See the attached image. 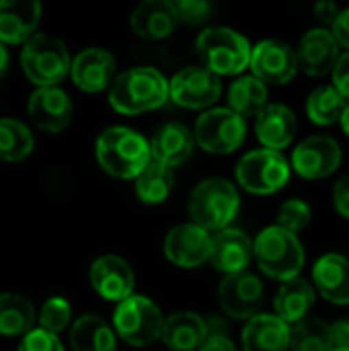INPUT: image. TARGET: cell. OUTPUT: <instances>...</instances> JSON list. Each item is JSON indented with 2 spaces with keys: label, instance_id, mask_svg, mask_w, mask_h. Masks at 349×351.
<instances>
[{
  "label": "cell",
  "instance_id": "6da1fadb",
  "mask_svg": "<svg viewBox=\"0 0 349 351\" xmlns=\"http://www.w3.org/2000/svg\"><path fill=\"white\" fill-rule=\"evenodd\" d=\"M169 99L167 78L150 66L121 72L109 86V103L117 113L140 115L158 109Z\"/></svg>",
  "mask_w": 349,
  "mask_h": 351
},
{
  "label": "cell",
  "instance_id": "7a4b0ae2",
  "mask_svg": "<svg viewBox=\"0 0 349 351\" xmlns=\"http://www.w3.org/2000/svg\"><path fill=\"white\" fill-rule=\"evenodd\" d=\"M95 152L101 169L117 179H136L150 160L148 140L125 125L105 130L97 140Z\"/></svg>",
  "mask_w": 349,
  "mask_h": 351
},
{
  "label": "cell",
  "instance_id": "3957f363",
  "mask_svg": "<svg viewBox=\"0 0 349 351\" xmlns=\"http://www.w3.org/2000/svg\"><path fill=\"white\" fill-rule=\"evenodd\" d=\"M253 257L257 259L259 269L278 282H290L300 278L304 269L306 253L296 234L282 230L280 226L272 224L263 228L257 239L253 241Z\"/></svg>",
  "mask_w": 349,
  "mask_h": 351
},
{
  "label": "cell",
  "instance_id": "277c9868",
  "mask_svg": "<svg viewBox=\"0 0 349 351\" xmlns=\"http://www.w3.org/2000/svg\"><path fill=\"white\" fill-rule=\"evenodd\" d=\"M241 197L237 187L220 177L197 183L189 195L191 222L204 230H224L237 218Z\"/></svg>",
  "mask_w": 349,
  "mask_h": 351
},
{
  "label": "cell",
  "instance_id": "5b68a950",
  "mask_svg": "<svg viewBox=\"0 0 349 351\" xmlns=\"http://www.w3.org/2000/svg\"><path fill=\"white\" fill-rule=\"evenodd\" d=\"M195 49L204 68L220 76H237L249 68L251 43L239 31L228 27H208L200 33Z\"/></svg>",
  "mask_w": 349,
  "mask_h": 351
},
{
  "label": "cell",
  "instance_id": "8992f818",
  "mask_svg": "<svg viewBox=\"0 0 349 351\" xmlns=\"http://www.w3.org/2000/svg\"><path fill=\"white\" fill-rule=\"evenodd\" d=\"M21 64L31 82L41 86H56L70 72L72 58L66 45L51 35L35 33L25 41L21 51Z\"/></svg>",
  "mask_w": 349,
  "mask_h": 351
},
{
  "label": "cell",
  "instance_id": "52a82bcc",
  "mask_svg": "<svg viewBox=\"0 0 349 351\" xmlns=\"http://www.w3.org/2000/svg\"><path fill=\"white\" fill-rule=\"evenodd\" d=\"M234 175L245 191L253 195H272L288 185L292 169L282 152L259 148L247 152L239 160Z\"/></svg>",
  "mask_w": 349,
  "mask_h": 351
},
{
  "label": "cell",
  "instance_id": "ba28073f",
  "mask_svg": "<svg viewBox=\"0 0 349 351\" xmlns=\"http://www.w3.org/2000/svg\"><path fill=\"white\" fill-rule=\"evenodd\" d=\"M113 325L125 343L134 348H146L160 339L165 317L152 300L144 296H130L117 304Z\"/></svg>",
  "mask_w": 349,
  "mask_h": 351
},
{
  "label": "cell",
  "instance_id": "9c48e42d",
  "mask_svg": "<svg viewBox=\"0 0 349 351\" xmlns=\"http://www.w3.org/2000/svg\"><path fill=\"white\" fill-rule=\"evenodd\" d=\"M247 121L228 107H216L202 113L193 128V140L212 154H230L245 142Z\"/></svg>",
  "mask_w": 349,
  "mask_h": 351
},
{
  "label": "cell",
  "instance_id": "30bf717a",
  "mask_svg": "<svg viewBox=\"0 0 349 351\" xmlns=\"http://www.w3.org/2000/svg\"><path fill=\"white\" fill-rule=\"evenodd\" d=\"M341 162H344L341 144L331 136L317 134V136H309L294 148L290 169L302 179L319 181L335 175Z\"/></svg>",
  "mask_w": 349,
  "mask_h": 351
},
{
  "label": "cell",
  "instance_id": "8fae6325",
  "mask_svg": "<svg viewBox=\"0 0 349 351\" xmlns=\"http://www.w3.org/2000/svg\"><path fill=\"white\" fill-rule=\"evenodd\" d=\"M218 302L228 317L239 321H251L253 317L261 315L265 302L263 282L251 271L230 274L220 282Z\"/></svg>",
  "mask_w": 349,
  "mask_h": 351
},
{
  "label": "cell",
  "instance_id": "7c38bea8",
  "mask_svg": "<svg viewBox=\"0 0 349 351\" xmlns=\"http://www.w3.org/2000/svg\"><path fill=\"white\" fill-rule=\"evenodd\" d=\"M222 82L204 66L179 70L169 80V99L185 109H206L220 99Z\"/></svg>",
  "mask_w": 349,
  "mask_h": 351
},
{
  "label": "cell",
  "instance_id": "4fadbf2b",
  "mask_svg": "<svg viewBox=\"0 0 349 351\" xmlns=\"http://www.w3.org/2000/svg\"><path fill=\"white\" fill-rule=\"evenodd\" d=\"M249 68L263 84H288L298 72L296 51L286 41L263 39L251 47Z\"/></svg>",
  "mask_w": 349,
  "mask_h": 351
},
{
  "label": "cell",
  "instance_id": "5bb4252c",
  "mask_svg": "<svg viewBox=\"0 0 349 351\" xmlns=\"http://www.w3.org/2000/svg\"><path fill=\"white\" fill-rule=\"evenodd\" d=\"M212 237L193 222L177 224L165 239V255L177 267H200L210 259Z\"/></svg>",
  "mask_w": 349,
  "mask_h": 351
},
{
  "label": "cell",
  "instance_id": "9a60e30c",
  "mask_svg": "<svg viewBox=\"0 0 349 351\" xmlns=\"http://www.w3.org/2000/svg\"><path fill=\"white\" fill-rule=\"evenodd\" d=\"M294 51H296L298 70H302L306 76L313 78L331 74L333 66L341 56L339 43L335 41L333 33L325 27H315L306 31L300 37L298 47Z\"/></svg>",
  "mask_w": 349,
  "mask_h": 351
},
{
  "label": "cell",
  "instance_id": "2e32d148",
  "mask_svg": "<svg viewBox=\"0 0 349 351\" xmlns=\"http://www.w3.org/2000/svg\"><path fill=\"white\" fill-rule=\"evenodd\" d=\"M115 58L101 47H88L80 51L70 64V76L74 84L84 93H101L115 80Z\"/></svg>",
  "mask_w": 349,
  "mask_h": 351
},
{
  "label": "cell",
  "instance_id": "e0dca14e",
  "mask_svg": "<svg viewBox=\"0 0 349 351\" xmlns=\"http://www.w3.org/2000/svg\"><path fill=\"white\" fill-rule=\"evenodd\" d=\"M91 284L101 298L119 304L134 292V271L121 257L103 255L91 265Z\"/></svg>",
  "mask_w": 349,
  "mask_h": 351
},
{
  "label": "cell",
  "instance_id": "ac0fdd59",
  "mask_svg": "<svg viewBox=\"0 0 349 351\" xmlns=\"http://www.w3.org/2000/svg\"><path fill=\"white\" fill-rule=\"evenodd\" d=\"M27 111L39 130L58 134L72 119V101L58 86H41L29 97Z\"/></svg>",
  "mask_w": 349,
  "mask_h": 351
},
{
  "label": "cell",
  "instance_id": "d6986e66",
  "mask_svg": "<svg viewBox=\"0 0 349 351\" xmlns=\"http://www.w3.org/2000/svg\"><path fill=\"white\" fill-rule=\"evenodd\" d=\"M313 288L317 296L337 306L349 304V259L339 253H327L313 265Z\"/></svg>",
  "mask_w": 349,
  "mask_h": 351
},
{
  "label": "cell",
  "instance_id": "ffe728a7",
  "mask_svg": "<svg viewBox=\"0 0 349 351\" xmlns=\"http://www.w3.org/2000/svg\"><path fill=\"white\" fill-rule=\"evenodd\" d=\"M251 259H253V241L249 239L247 232L239 228H224L212 237L208 261L218 271L226 276L247 271Z\"/></svg>",
  "mask_w": 349,
  "mask_h": 351
},
{
  "label": "cell",
  "instance_id": "44dd1931",
  "mask_svg": "<svg viewBox=\"0 0 349 351\" xmlns=\"http://www.w3.org/2000/svg\"><path fill=\"white\" fill-rule=\"evenodd\" d=\"M298 132L296 113L282 103H269L255 117V134L265 150L282 152L288 148Z\"/></svg>",
  "mask_w": 349,
  "mask_h": 351
},
{
  "label": "cell",
  "instance_id": "7402d4cb",
  "mask_svg": "<svg viewBox=\"0 0 349 351\" xmlns=\"http://www.w3.org/2000/svg\"><path fill=\"white\" fill-rule=\"evenodd\" d=\"M41 19L37 0H4L0 2V43H25L35 35Z\"/></svg>",
  "mask_w": 349,
  "mask_h": 351
},
{
  "label": "cell",
  "instance_id": "603a6c76",
  "mask_svg": "<svg viewBox=\"0 0 349 351\" xmlns=\"http://www.w3.org/2000/svg\"><path fill=\"white\" fill-rule=\"evenodd\" d=\"M148 146H150L152 160H156L169 169H175L191 156L195 140L187 125L171 121L156 130V134L152 136Z\"/></svg>",
  "mask_w": 349,
  "mask_h": 351
},
{
  "label": "cell",
  "instance_id": "cb8c5ba5",
  "mask_svg": "<svg viewBox=\"0 0 349 351\" xmlns=\"http://www.w3.org/2000/svg\"><path fill=\"white\" fill-rule=\"evenodd\" d=\"M132 31L142 39H165L169 37L177 25V12L173 2L169 0H144L130 16Z\"/></svg>",
  "mask_w": 349,
  "mask_h": 351
},
{
  "label": "cell",
  "instance_id": "d4e9b609",
  "mask_svg": "<svg viewBox=\"0 0 349 351\" xmlns=\"http://www.w3.org/2000/svg\"><path fill=\"white\" fill-rule=\"evenodd\" d=\"M241 341L243 351H290V325L261 313L247 321Z\"/></svg>",
  "mask_w": 349,
  "mask_h": 351
},
{
  "label": "cell",
  "instance_id": "484cf974",
  "mask_svg": "<svg viewBox=\"0 0 349 351\" xmlns=\"http://www.w3.org/2000/svg\"><path fill=\"white\" fill-rule=\"evenodd\" d=\"M315 302H317V292L313 284L306 282L304 278H294L278 288L274 298V311L280 321L292 327L309 319V313L313 311Z\"/></svg>",
  "mask_w": 349,
  "mask_h": 351
},
{
  "label": "cell",
  "instance_id": "4316f807",
  "mask_svg": "<svg viewBox=\"0 0 349 351\" xmlns=\"http://www.w3.org/2000/svg\"><path fill=\"white\" fill-rule=\"evenodd\" d=\"M160 339L173 351H197L208 339V321L195 313H175L165 321Z\"/></svg>",
  "mask_w": 349,
  "mask_h": 351
},
{
  "label": "cell",
  "instance_id": "83f0119b",
  "mask_svg": "<svg viewBox=\"0 0 349 351\" xmlns=\"http://www.w3.org/2000/svg\"><path fill=\"white\" fill-rule=\"evenodd\" d=\"M228 109H232L243 119L257 117L269 105V90L259 78L241 76L228 88Z\"/></svg>",
  "mask_w": 349,
  "mask_h": 351
},
{
  "label": "cell",
  "instance_id": "f1b7e54d",
  "mask_svg": "<svg viewBox=\"0 0 349 351\" xmlns=\"http://www.w3.org/2000/svg\"><path fill=\"white\" fill-rule=\"evenodd\" d=\"M72 351H115V333L113 329L95 315H84L74 321L70 329Z\"/></svg>",
  "mask_w": 349,
  "mask_h": 351
},
{
  "label": "cell",
  "instance_id": "f546056e",
  "mask_svg": "<svg viewBox=\"0 0 349 351\" xmlns=\"http://www.w3.org/2000/svg\"><path fill=\"white\" fill-rule=\"evenodd\" d=\"M35 323L33 304L21 294H0V335H27Z\"/></svg>",
  "mask_w": 349,
  "mask_h": 351
},
{
  "label": "cell",
  "instance_id": "4dcf8cb0",
  "mask_svg": "<svg viewBox=\"0 0 349 351\" xmlns=\"http://www.w3.org/2000/svg\"><path fill=\"white\" fill-rule=\"evenodd\" d=\"M346 105H348V101L331 84H321L309 95L304 109H306L309 119L315 125L329 128V125L339 123V119L346 111Z\"/></svg>",
  "mask_w": 349,
  "mask_h": 351
},
{
  "label": "cell",
  "instance_id": "1f68e13d",
  "mask_svg": "<svg viewBox=\"0 0 349 351\" xmlns=\"http://www.w3.org/2000/svg\"><path fill=\"white\" fill-rule=\"evenodd\" d=\"M173 183H175L173 169L150 158L148 165L136 177V193L144 204L150 206L163 204L171 195Z\"/></svg>",
  "mask_w": 349,
  "mask_h": 351
},
{
  "label": "cell",
  "instance_id": "d6a6232c",
  "mask_svg": "<svg viewBox=\"0 0 349 351\" xmlns=\"http://www.w3.org/2000/svg\"><path fill=\"white\" fill-rule=\"evenodd\" d=\"M33 150V134L31 130L10 117L0 119V160L16 162L31 154Z\"/></svg>",
  "mask_w": 349,
  "mask_h": 351
},
{
  "label": "cell",
  "instance_id": "836d02e7",
  "mask_svg": "<svg viewBox=\"0 0 349 351\" xmlns=\"http://www.w3.org/2000/svg\"><path fill=\"white\" fill-rule=\"evenodd\" d=\"M290 351H331L329 323L323 319H304L290 327Z\"/></svg>",
  "mask_w": 349,
  "mask_h": 351
},
{
  "label": "cell",
  "instance_id": "e575fe53",
  "mask_svg": "<svg viewBox=\"0 0 349 351\" xmlns=\"http://www.w3.org/2000/svg\"><path fill=\"white\" fill-rule=\"evenodd\" d=\"M311 220H313V208H311L304 199L292 197V199H286V202L280 206L276 226H280L282 230H286V232L298 237L302 230L309 228Z\"/></svg>",
  "mask_w": 349,
  "mask_h": 351
},
{
  "label": "cell",
  "instance_id": "d590c367",
  "mask_svg": "<svg viewBox=\"0 0 349 351\" xmlns=\"http://www.w3.org/2000/svg\"><path fill=\"white\" fill-rule=\"evenodd\" d=\"M70 321H72V306L68 300L60 296L45 300V304L39 311V325H41L39 329L51 335H60L62 331H66Z\"/></svg>",
  "mask_w": 349,
  "mask_h": 351
},
{
  "label": "cell",
  "instance_id": "8d00e7d4",
  "mask_svg": "<svg viewBox=\"0 0 349 351\" xmlns=\"http://www.w3.org/2000/svg\"><path fill=\"white\" fill-rule=\"evenodd\" d=\"M179 23L200 25L212 14V4L206 0H177L173 2Z\"/></svg>",
  "mask_w": 349,
  "mask_h": 351
},
{
  "label": "cell",
  "instance_id": "74e56055",
  "mask_svg": "<svg viewBox=\"0 0 349 351\" xmlns=\"http://www.w3.org/2000/svg\"><path fill=\"white\" fill-rule=\"evenodd\" d=\"M19 351H64V346L58 335H51L43 329H31L23 335Z\"/></svg>",
  "mask_w": 349,
  "mask_h": 351
},
{
  "label": "cell",
  "instance_id": "f35d334b",
  "mask_svg": "<svg viewBox=\"0 0 349 351\" xmlns=\"http://www.w3.org/2000/svg\"><path fill=\"white\" fill-rule=\"evenodd\" d=\"M331 78H333V88L349 103V51H341L337 64L331 70Z\"/></svg>",
  "mask_w": 349,
  "mask_h": 351
},
{
  "label": "cell",
  "instance_id": "ab89813d",
  "mask_svg": "<svg viewBox=\"0 0 349 351\" xmlns=\"http://www.w3.org/2000/svg\"><path fill=\"white\" fill-rule=\"evenodd\" d=\"M331 199H333V208L335 212L349 220V173L339 177V181H335L333 191H331Z\"/></svg>",
  "mask_w": 349,
  "mask_h": 351
},
{
  "label": "cell",
  "instance_id": "60d3db41",
  "mask_svg": "<svg viewBox=\"0 0 349 351\" xmlns=\"http://www.w3.org/2000/svg\"><path fill=\"white\" fill-rule=\"evenodd\" d=\"M339 12H341V6L333 0H321L315 4V19L319 23V27L331 29L333 23L337 21Z\"/></svg>",
  "mask_w": 349,
  "mask_h": 351
},
{
  "label": "cell",
  "instance_id": "b9f144b4",
  "mask_svg": "<svg viewBox=\"0 0 349 351\" xmlns=\"http://www.w3.org/2000/svg\"><path fill=\"white\" fill-rule=\"evenodd\" d=\"M331 350H349V319L329 323Z\"/></svg>",
  "mask_w": 349,
  "mask_h": 351
},
{
  "label": "cell",
  "instance_id": "7bdbcfd3",
  "mask_svg": "<svg viewBox=\"0 0 349 351\" xmlns=\"http://www.w3.org/2000/svg\"><path fill=\"white\" fill-rule=\"evenodd\" d=\"M335 37V41L339 43V47H346V51H349V6L341 8L337 21L333 23V27L329 29Z\"/></svg>",
  "mask_w": 349,
  "mask_h": 351
},
{
  "label": "cell",
  "instance_id": "ee69618b",
  "mask_svg": "<svg viewBox=\"0 0 349 351\" xmlns=\"http://www.w3.org/2000/svg\"><path fill=\"white\" fill-rule=\"evenodd\" d=\"M197 351H239L226 335H210Z\"/></svg>",
  "mask_w": 349,
  "mask_h": 351
},
{
  "label": "cell",
  "instance_id": "f6af8a7d",
  "mask_svg": "<svg viewBox=\"0 0 349 351\" xmlns=\"http://www.w3.org/2000/svg\"><path fill=\"white\" fill-rule=\"evenodd\" d=\"M6 70H8V51L4 43H0V80L6 76Z\"/></svg>",
  "mask_w": 349,
  "mask_h": 351
},
{
  "label": "cell",
  "instance_id": "bcb514c9",
  "mask_svg": "<svg viewBox=\"0 0 349 351\" xmlns=\"http://www.w3.org/2000/svg\"><path fill=\"white\" fill-rule=\"evenodd\" d=\"M339 125H341L344 134L349 138V103L346 105V111H344V115H341V119H339Z\"/></svg>",
  "mask_w": 349,
  "mask_h": 351
},
{
  "label": "cell",
  "instance_id": "7dc6e473",
  "mask_svg": "<svg viewBox=\"0 0 349 351\" xmlns=\"http://www.w3.org/2000/svg\"><path fill=\"white\" fill-rule=\"evenodd\" d=\"M331 351H349V350H331Z\"/></svg>",
  "mask_w": 349,
  "mask_h": 351
},
{
  "label": "cell",
  "instance_id": "c3c4849f",
  "mask_svg": "<svg viewBox=\"0 0 349 351\" xmlns=\"http://www.w3.org/2000/svg\"><path fill=\"white\" fill-rule=\"evenodd\" d=\"M348 259H349V257H348Z\"/></svg>",
  "mask_w": 349,
  "mask_h": 351
}]
</instances>
